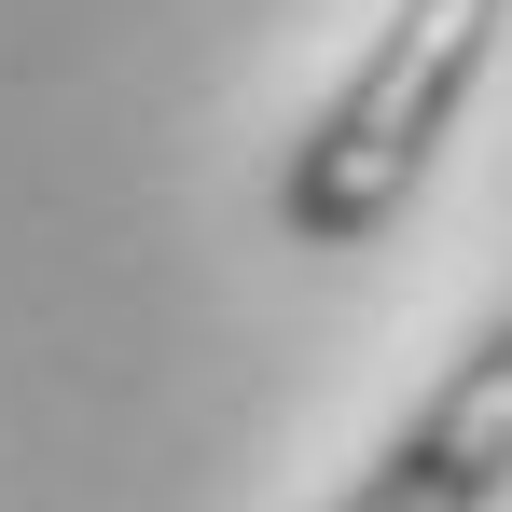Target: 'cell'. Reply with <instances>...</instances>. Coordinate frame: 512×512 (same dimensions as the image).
I'll use <instances>...</instances> for the list:
<instances>
[{
	"instance_id": "cell-1",
	"label": "cell",
	"mask_w": 512,
	"mask_h": 512,
	"mask_svg": "<svg viewBox=\"0 0 512 512\" xmlns=\"http://www.w3.org/2000/svg\"><path fill=\"white\" fill-rule=\"evenodd\" d=\"M499 28H512V0H388L374 42H360V70L319 97V125L277 167V236L291 250H374L429 194L457 111L485 97Z\"/></svg>"
},
{
	"instance_id": "cell-2",
	"label": "cell",
	"mask_w": 512,
	"mask_h": 512,
	"mask_svg": "<svg viewBox=\"0 0 512 512\" xmlns=\"http://www.w3.org/2000/svg\"><path fill=\"white\" fill-rule=\"evenodd\" d=\"M499 499H512V305L429 374V402L374 443V471L333 512H499Z\"/></svg>"
}]
</instances>
